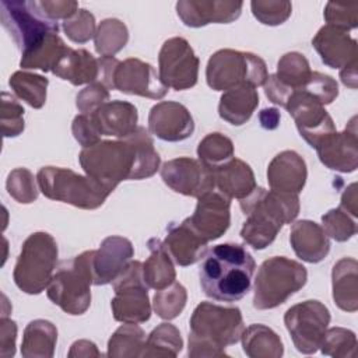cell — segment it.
<instances>
[{
	"mask_svg": "<svg viewBox=\"0 0 358 358\" xmlns=\"http://www.w3.org/2000/svg\"><path fill=\"white\" fill-rule=\"evenodd\" d=\"M161 178L173 192L196 199L215 189L213 169L190 157H179L164 162Z\"/></svg>",
	"mask_w": 358,
	"mask_h": 358,
	"instance_id": "15",
	"label": "cell"
},
{
	"mask_svg": "<svg viewBox=\"0 0 358 358\" xmlns=\"http://www.w3.org/2000/svg\"><path fill=\"white\" fill-rule=\"evenodd\" d=\"M39 190L45 197L71 204L81 210L99 208L116 185L80 175L69 168L43 166L36 173Z\"/></svg>",
	"mask_w": 358,
	"mask_h": 358,
	"instance_id": "5",
	"label": "cell"
},
{
	"mask_svg": "<svg viewBox=\"0 0 358 358\" xmlns=\"http://www.w3.org/2000/svg\"><path fill=\"white\" fill-rule=\"evenodd\" d=\"M115 298L110 301L113 319L122 323H144L151 317L148 287L143 277V263L130 260L113 280Z\"/></svg>",
	"mask_w": 358,
	"mask_h": 358,
	"instance_id": "10",
	"label": "cell"
},
{
	"mask_svg": "<svg viewBox=\"0 0 358 358\" xmlns=\"http://www.w3.org/2000/svg\"><path fill=\"white\" fill-rule=\"evenodd\" d=\"M63 29L70 41L76 43H85L95 36V17L91 11L85 8H78L74 15L63 21Z\"/></svg>",
	"mask_w": 358,
	"mask_h": 358,
	"instance_id": "47",
	"label": "cell"
},
{
	"mask_svg": "<svg viewBox=\"0 0 358 358\" xmlns=\"http://www.w3.org/2000/svg\"><path fill=\"white\" fill-rule=\"evenodd\" d=\"M67 46L57 34H49L39 43L21 53L20 67L25 70L52 71L53 66Z\"/></svg>",
	"mask_w": 358,
	"mask_h": 358,
	"instance_id": "34",
	"label": "cell"
},
{
	"mask_svg": "<svg viewBox=\"0 0 358 358\" xmlns=\"http://www.w3.org/2000/svg\"><path fill=\"white\" fill-rule=\"evenodd\" d=\"M91 256L92 250H85L70 260H63L46 288L48 298L69 315H83L91 305Z\"/></svg>",
	"mask_w": 358,
	"mask_h": 358,
	"instance_id": "6",
	"label": "cell"
},
{
	"mask_svg": "<svg viewBox=\"0 0 358 358\" xmlns=\"http://www.w3.org/2000/svg\"><path fill=\"white\" fill-rule=\"evenodd\" d=\"M71 131H73L74 138L83 148L91 147V145L99 143L101 137H102V134L96 129L91 116L84 115V113H80L73 119Z\"/></svg>",
	"mask_w": 358,
	"mask_h": 358,
	"instance_id": "51",
	"label": "cell"
},
{
	"mask_svg": "<svg viewBox=\"0 0 358 358\" xmlns=\"http://www.w3.org/2000/svg\"><path fill=\"white\" fill-rule=\"evenodd\" d=\"M148 131L159 140L178 143L194 131V120L189 109L175 101H161L148 113Z\"/></svg>",
	"mask_w": 358,
	"mask_h": 358,
	"instance_id": "19",
	"label": "cell"
},
{
	"mask_svg": "<svg viewBox=\"0 0 358 358\" xmlns=\"http://www.w3.org/2000/svg\"><path fill=\"white\" fill-rule=\"evenodd\" d=\"M280 112L278 109L275 108H267V109H263L260 113H259V120H260V126L266 130H273V129H277L278 124H280Z\"/></svg>",
	"mask_w": 358,
	"mask_h": 358,
	"instance_id": "57",
	"label": "cell"
},
{
	"mask_svg": "<svg viewBox=\"0 0 358 358\" xmlns=\"http://www.w3.org/2000/svg\"><path fill=\"white\" fill-rule=\"evenodd\" d=\"M243 329L239 308L201 302L190 317L187 354L192 358L228 357L225 348L241 340Z\"/></svg>",
	"mask_w": 358,
	"mask_h": 358,
	"instance_id": "4",
	"label": "cell"
},
{
	"mask_svg": "<svg viewBox=\"0 0 358 358\" xmlns=\"http://www.w3.org/2000/svg\"><path fill=\"white\" fill-rule=\"evenodd\" d=\"M17 323L7 316H1L0 320V355L3 358L13 357L15 354Z\"/></svg>",
	"mask_w": 358,
	"mask_h": 358,
	"instance_id": "53",
	"label": "cell"
},
{
	"mask_svg": "<svg viewBox=\"0 0 358 358\" xmlns=\"http://www.w3.org/2000/svg\"><path fill=\"white\" fill-rule=\"evenodd\" d=\"M147 246L150 256L143 263V277L148 288L159 291L171 285L176 278L173 260L158 238L148 239Z\"/></svg>",
	"mask_w": 358,
	"mask_h": 358,
	"instance_id": "31",
	"label": "cell"
},
{
	"mask_svg": "<svg viewBox=\"0 0 358 358\" xmlns=\"http://www.w3.org/2000/svg\"><path fill=\"white\" fill-rule=\"evenodd\" d=\"M24 108L8 92H1L0 123L4 137H17L24 131Z\"/></svg>",
	"mask_w": 358,
	"mask_h": 358,
	"instance_id": "46",
	"label": "cell"
},
{
	"mask_svg": "<svg viewBox=\"0 0 358 358\" xmlns=\"http://www.w3.org/2000/svg\"><path fill=\"white\" fill-rule=\"evenodd\" d=\"M340 207L343 210H345L354 218L358 215V197H357V185L355 183H351L343 193Z\"/></svg>",
	"mask_w": 358,
	"mask_h": 358,
	"instance_id": "55",
	"label": "cell"
},
{
	"mask_svg": "<svg viewBox=\"0 0 358 358\" xmlns=\"http://www.w3.org/2000/svg\"><path fill=\"white\" fill-rule=\"evenodd\" d=\"M186 301H187L186 288L180 282L173 281L166 288L155 291L152 308L157 316H159L161 319L172 320L182 313V310L186 306Z\"/></svg>",
	"mask_w": 358,
	"mask_h": 358,
	"instance_id": "41",
	"label": "cell"
},
{
	"mask_svg": "<svg viewBox=\"0 0 358 358\" xmlns=\"http://www.w3.org/2000/svg\"><path fill=\"white\" fill-rule=\"evenodd\" d=\"M246 221L241 238L253 249L262 250L274 242L284 224H291L299 214V197L292 193L256 187L239 200Z\"/></svg>",
	"mask_w": 358,
	"mask_h": 358,
	"instance_id": "3",
	"label": "cell"
},
{
	"mask_svg": "<svg viewBox=\"0 0 358 358\" xmlns=\"http://www.w3.org/2000/svg\"><path fill=\"white\" fill-rule=\"evenodd\" d=\"M85 175L119 185L122 180H140L157 173L161 157L150 131L138 126L131 134L116 140H101L78 154Z\"/></svg>",
	"mask_w": 358,
	"mask_h": 358,
	"instance_id": "1",
	"label": "cell"
},
{
	"mask_svg": "<svg viewBox=\"0 0 358 358\" xmlns=\"http://www.w3.org/2000/svg\"><path fill=\"white\" fill-rule=\"evenodd\" d=\"M241 341L243 352L250 358H280L284 352L280 336L273 329L260 323L243 329Z\"/></svg>",
	"mask_w": 358,
	"mask_h": 358,
	"instance_id": "33",
	"label": "cell"
},
{
	"mask_svg": "<svg viewBox=\"0 0 358 358\" xmlns=\"http://www.w3.org/2000/svg\"><path fill=\"white\" fill-rule=\"evenodd\" d=\"M199 66L200 60L185 38L173 36L162 43L158 55V76L168 88L183 91L194 87Z\"/></svg>",
	"mask_w": 358,
	"mask_h": 358,
	"instance_id": "13",
	"label": "cell"
},
{
	"mask_svg": "<svg viewBox=\"0 0 358 358\" xmlns=\"http://www.w3.org/2000/svg\"><path fill=\"white\" fill-rule=\"evenodd\" d=\"M322 354L334 358H354L357 355V336L344 327H330L320 343Z\"/></svg>",
	"mask_w": 358,
	"mask_h": 358,
	"instance_id": "42",
	"label": "cell"
},
{
	"mask_svg": "<svg viewBox=\"0 0 358 358\" xmlns=\"http://www.w3.org/2000/svg\"><path fill=\"white\" fill-rule=\"evenodd\" d=\"M229 211L231 199L214 189L197 197L194 213L185 221L204 241L211 242L221 238L229 228Z\"/></svg>",
	"mask_w": 358,
	"mask_h": 358,
	"instance_id": "16",
	"label": "cell"
},
{
	"mask_svg": "<svg viewBox=\"0 0 358 358\" xmlns=\"http://www.w3.org/2000/svg\"><path fill=\"white\" fill-rule=\"evenodd\" d=\"M52 73L73 85L92 84L99 77V60L85 49H71L67 46L53 66Z\"/></svg>",
	"mask_w": 358,
	"mask_h": 358,
	"instance_id": "27",
	"label": "cell"
},
{
	"mask_svg": "<svg viewBox=\"0 0 358 358\" xmlns=\"http://www.w3.org/2000/svg\"><path fill=\"white\" fill-rule=\"evenodd\" d=\"M69 357H101L96 345L90 340H78L74 341L70 347Z\"/></svg>",
	"mask_w": 358,
	"mask_h": 358,
	"instance_id": "56",
	"label": "cell"
},
{
	"mask_svg": "<svg viewBox=\"0 0 358 358\" xmlns=\"http://www.w3.org/2000/svg\"><path fill=\"white\" fill-rule=\"evenodd\" d=\"M322 228L326 235L336 242H345L357 234V222L341 207L333 208L322 215Z\"/></svg>",
	"mask_w": 358,
	"mask_h": 358,
	"instance_id": "44",
	"label": "cell"
},
{
	"mask_svg": "<svg viewBox=\"0 0 358 358\" xmlns=\"http://www.w3.org/2000/svg\"><path fill=\"white\" fill-rule=\"evenodd\" d=\"M285 109L295 120L301 137L312 148H315L327 134L336 131L334 122L324 106L303 91H294Z\"/></svg>",
	"mask_w": 358,
	"mask_h": 358,
	"instance_id": "14",
	"label": "cell"
},
{
	"mask_svg": "<svg viewBox=\"0 0 358 358\" xmlns=\"http://www.w3.org/2000/svg\"><path fill=\"white\" fill-rule=\"evenodd\" d=\"M308 280L305 266L296 260L273 256L262 263L253 285V306L274 309L298 292Z\"/></svg>",
	"mask_w": 358,
	"mask_h": 358,
	"instance_id": "7",
	"label": "cell"
},
{
	"mask_svg": "<svg viewBox=\"0 0 358 358\" xmlns=\"http://www.w3.org/2000/svg\"><path fill=\"white\" fill-rule=\"evenodd\" d=\"M242 7V1L180 0L176 3V13L186 27L200 28L208 24H229L239 18Z\"/></svg>",
	"mask_w": 358,
	"mask_h": 358,
	"instance_id": "21",
	"label": "cell"
},
{
	"mask_svg": "<svg viewBox=\"0 0 358 358\" xmlns=\"http://www.w3.org/2000/svg\"><path fill=\"white\" fill-rule=\"evenodd\" d=\"M264 92L268 101H271L275 105H280L285 108L289 96L292 95L294 90L287 87L284 83H281L275 74H270L264 83Z\"/></svg>",
	"mask_w": 358,
	"mask_h": 358,
	"instance_id": "54",
	"label": "cell"
},
{
	"mask_svg": "<svg viewBox=\"0 0 358 358\" xmlns=\"http://www.w3.org/2000/svg\"><path fill=\"white\" fill-rule=\"evenodd\" d=\"M197 157L206 166L215 169L234 158V143L221 133H208L197 145Z\"/></svg>",
	"mask_w": 358,
	"mask_h": 358,
	"instance_id": "39",
	"label": "cell"
},
{
	"mask_svg": "<svg viewBox=\"0 0 358 358\" xmlns=\"http://www.w3.org/2000/svg\"><path fill=\"white\" fill-rule=\"evenodd\" d=\"M289 243L295 255L306 263H319L330 252V241L322 225L301 220L291 225Z\"/></svg>",
	"mask_w": 358,
	"mask_h": 358,
	"instance_id": "26",
	"label": "cell"
},
{
	"mask_svg": "<svg viewBox=\"0 0 358 358\" xmlns=\"http://www.w3.org/2000/svg\"><path fill=\"white\" fill-rule=\"evenodd\" d=\"M57 243L48 232H34L22 243L13 278L25 294L38 295L48 288L57 264Z\"/></svg>",
	"mask_w": 358,
	"mask_h": 358,
	"instance_id": "8",
	"label": "cell"
},
{
	"mask_svg": "<svg viewBox=\"0 0 358 358\" xmlns=\"http://www.w3.org/2000/svg\"><path fill=\"white\" fill-rule=\"evenodd\" d=\"M333 301L344 312L358 309V263L354 257L340 259L331 270Z\"/></svg>",
	"mask_w": 358,
	"mask_h": 358,
	"instance_id": "29",
	"label": "cell"
},
{
	"mask_svg": "<svg viewBox=\"0 0 358 358\" xmlns=\"http://www.w3.org/2000/svg\"><path fill=\"white\" fill-rule=\"evenodd\" d=\"M340 78L345 87L355 90L357 88V62L343 67L340 70Z\"/></svg>",
	"mask_w": 358,
	"mask_h": 358,
	"instance_id": "58",
	"label": "cell"
},
{
	"mask_svg": "<svg viewBox=\"0 0 358 358\" xmlns=\"http://www.w3.org/2000/svg\"><path fill=\"white\" fill-rule=\"evenodd\" d=\"M39 11L52 21L67 20L78 11V3L73 0H43L36 1Z\"/></svg>",
	"mask_w": 358,
	"mask_h": 358,
	"instance_id": "52",
	"label": "cell"
},
{
	"mask_svg": "<svg viewBox=\"0 0 358 358\" xmlns=\"http://www.w3.org/2000/svg\"><path fill=\"white\" fill-rule=\"evenodd\" d=\"M90 116L102 136L123 138L138 127L137 108L127 101H108Z\"/></svg>",
	"mask_w": 358,
	"mask_h": 358,
	"instance_id": "25",
	"label": "cell"
},
{
	"mask_svg": "<svg viewBox=\"0 0 358 358\" xmlns=\"http://www.w3.org/2000/svg\"><path fill=\"white\" fill-rule=\"evenodd\" d=\"M145 344V333L136 323H123L108 341V357L133 358L140 357Z\"/></svg>",
	"mask_w": 358,
	"mask_h": 358,
	"instance_id": "36",
	"label": "cell"
},
{
	"mask_svg": "<svg viewBox=\"0 0 358 358\" xmlns=\"http://www.w3.org/2000/svg\"><path fill=\"white\" fill-rule=\"evenodd\" d=\"M312 46L319 53L322 62L330 69H338L357 62L358 43L350 36L348 31L323 25L312 39Z\"/></svg>",
	"mask_w": 358,
	"mask_h": 358,
	"instance_id": "22",
	"label": "cell"
},
{
	"mask_svg": "<svg viewBox=\"0 0 358 358\" xmlns=\"http://www.w3.org/2000/svg\"><path fill=\"white\" fill-rule=\"evenodd\" d=\"M56 341V326L49 320L35 319L24 330L21 354L25 358H50L53 357Z\"/></svg>",
	"mask_w": 358,
	"mask_h": 358,
	"instance_id": "32",
	"label": "cell"
},
{
	"mask_svg": "<svg viewBox=\"0 0 358 358\" xmlns=\"http://www.w3.org/2000/svg\"><path fill=\"white\" fill-rule=\"evenodd\" d=\"M38 182L32 172L27 168L13 169L6 180V187L8 194L18 203L29 204L38 197Z\"/></svg>",
	"mask_w": 358,
	"mask_h": 358,
	"instance_id": "43",
	"label": "cell"
},
{
	"mask_svg": "<svg viewBox=\"0 0 358 358\" xmlns=\"http://www.w3.org/2000/svg\"><path fill=\"white\" fill-rule=\"evenodd\" d=\"M48 84L46 77L24 70L13 73L8 80L13 92L34 109H41L45 105Z\"/></svg>",
	"mask_w": 358,
	"mask_h": 358,
	"instance_id": "35",
	"label": "cell"
},
{
	"mask_svg": "<svg viewBox=\"0 0 358 358\" xmlns=\"http://www.w3.org/2000/svg\"><path fill=\"white\" fill-rule=\"evenodd\" d=\"M259 106V94L249 85L225 91L218 103V115L222 120L234 126L245 124Z\"/></svg>",
	"mask_w": 358,
	"mask_h": 358,
	"instance_id": "30",
	"label": "cell"
},
{
	"mask_svg": "<svg viewBox=\"0 0 358 358\" xmlns=\"http://www.w3.org/2000/svg\"><path fill=\"white\" fill-rule=\"evenodd\" d=\"M323 17L329 25L350 31L358 25V3L329 1L324 7Z\"/></svg>",
	"mask_w": 358,
	"mask_h": 358,
	"instance_id": "49",
	"label": "cell"
},
{
	"mask_svg": "<svg viewBox=\"0 0 358 358\" xmlns=\"http://www.w3.org/2000/svg\"><path fill=\"white\" fill-rule=\"evenodd\" d=\"M330 319L327 306L316 299L299 302L284 315V323L292 343L302 354H313L319 350Z\"/></svg>",
	"mask_w": 358,
	"mask_h": 358,
	"instance_id": "12",
	"label": "cell"
},
{
	"mask_svg": "<svg viewBox=\"0 0 358 358\" xmlns=\"http://www.w3.org/2000/svg\"><path fill=\"white\" fill-rule=\"evenodd\" d=\"M357 117L354 116L343 131L327 134L316 147L320 162L337 172L350 173L358 166V136Z\"/></svg>",
	"mask_w": 358,
	"mask_h": 358,
	"instance_id": "18",
	"label": "cell"
},
{
	"mask_svg": "<svg viewBox=\"0 0 358 358\" xmlns=\"http://www.w3.org/2000/svg\"><path fill=\"white\" fill-rule=\"evenodd\" d=\"M255 268V259L243 245H215L207 250L200 264L201 289L215 301H239L252 287Z\"/></svg>",
	"mask_w": 358,
	"mask_h": 358,
	"instance_id": "2",
	"label": "cell"
},
{
	"mask_svg": "<svg viewBox=\"0 0 358 358\" xmlns=\"http://www.w3.org/2000/svg\"><path fill=\"white\" fill-rule=\"evenodd\" d=\"M127 27L117 18H106L101 21L94 36L96 53L108 57H113L117 52H120L127 45Z\"/></svg>",
	"mask_w": 358,
	"mask_h": 358,
	"instance_id": "38",
	"label": "cell"
},
{
	"mask_svg": "<svg viewBox=\"0 0 358 358\" xmlns=\"http://www.w3.org/2000/svg\"><path fill=\"white\" fill-rule=\"evenodd\" d=\"M113 90L151 99H162L168 92L155 69L137 57L119 62L113 74Z\"/></svg>",
	"mask_w": 358,
	"mask_h": 358,
	"instance_id": "17",
	"label": "cell"
},
{
	"mask_svg": "<svg viewBox=\"0 0 358 358\" xmlns=\"http://www.w3.org/2000/svg\"><path fill=\"white\" fill-rule=\"evenodd\" d=\"M252 14L263 25H281L285 22L291 13L292 4L289 1H274V0H253L250 1Z\"/></svg>",
	"mask_w": 358,
	"mask_h": 358,
	"instance_id": "45",
	"label": "cell"
},
{
	"mask_svg": "<svg viewBox=\"0 0 358 358\" xmlns=\"http://www.w3.org/2000/svg\"><path fill=\"white\" fill-rule=\"evenodd\" d=\"M299 91L312 95L324 106L331 103L337 98L338 85L333 77L319 71H312L308 81L299 88Z\"/></svg>",
	"mask_w": 358,
	"mask_h": 358,
	"instance_id": "48",
	"label": "cell"
},
{
	"mask_svg": "<svg viewBox=\"0 0 358 358\" xmlns=\"http://www.w3.org/2000/svg\"><path fill=\"white\" fill-rule=\"evenodd\" d=\"M213 175L215 189L229 199L242 200L257 187L249 164L235 157L213 169Z\"/></svg>",
	"mask_w": 358,
	"mask_h": 358,
	"instance_id": "28",
	"label": "cell"
},
{
	"mask_svg": "<svg viewBox=\"0 0 358 358\" xmlns=\"http://www.w3.org/2000/svg\"><path fill=\"white\" fill-rule=\"evenodd\" d=\"M162 243L172 260L176 264L186 267L204 257L208 242L196 234L183 220L180 224L172 222L166 228V236Z\"/></svg>",
	"mask_w": 358,
	"mask_h": 358,
	"instance_id": "24",
	"label": "cell"
},
{
	"mask_svg": "<svg viewBox=\"0 0 358 358\" xmlns=\"http://www.w3.org/2000/svg\"><path fill=\"white\" fill-rule=\"evenodd\" d=\"M182 347L179 330L171 323H161L145 338L140 357H176Z\"/></svg>",
	"mask_w": 358,
	"mask_h": 358,
	"instance_id": "37",
	"label": "cell"
},
{
	"mask_svg": "<svg viewBox=\"0 0 358 358\" xmlns=\"http://www.w3.org/2000/svg\"><path fill=\"white\" fill-rule=\"evenodd\" d=\"M308 169L305 159L292 150L277 154L267 166V180L271 190L298 194L305 187Z\"/></svg>",
	"mask_w": 358,
	"mask_h": 358,
	"instance_id": "23",
	"label": "cell"
},
{
	"mask_svg": "<svg viewBox=\"0 0 358 358\" xmlns=\"http://www.w3.org/2000/svg\"><path fill=\"white\" fill-rule=\"evenodd\" d=\"M134 256V249L127 238L112 235L105 238L96 250H92L91 267L94 285H106L123 271Z\"/></svg>",
	"mask_w": 358,
	"mask_h": 358,
	"instance_id": "20",
	"label": "cell"
},
{
	"mask_svg": "<svg viewBox=\"0 0 358 358\" xmlns=\"http://www.w3.org/2000/svg\"><path fill=\"white\" fill-rule=\"evenodd\" d=\"M312 70L308 59L298 52H288L277 63V78L291 90H299L309 78Z\"/></svg>",
	"mask_w": 358,
	"mask_h": 358,
	"instance_id": "40",
	"label": "cell"
},
{
	"mask_svg": "<svg viewBox=\"0 0 358 358\" xmlns=\"http://www.w3.org/2000/svg\"><path fill=\"white\" fill-rule=\"evenodd\" d=\"M109 101V90L101 83L88 84L76 96V106L84 115L94 113Z\"/></svg>",
	"mask_w": 358,
	"mask_h": 358,
	"instance_id": "50",
	"label": "cell"
},
{
	"mask_svg": "<svg viewBox=\"0 0 358 358\" xmlns=\"http://www.w3.org/2000/svg\"><path fill=\"white\" fill-rule=\"evenodd\" d=\"M268 77L266 62L250 52L220 49L211 55L206 67V80L214 91H229L249 85H264Z\"/></svg>",
	"mask_w": 358,
	"mask_h": 358,
	"instance_id": "9",
	"label": "cell"
},
{
	"mask_svg": "<svg viewBox=\"0 0 358 358\" xmlns=\"http://www.w3.org/2000/svg\"><path fill=\"white\" fill-rule=\"evenodd\" d=\"M0 8L1 25L21 53L39 43L49 34L59 32L57 22L46 18L36 7V1L3 0Z\"/></svg>",
	"mask_w": 358,
	"mask_h": 358,
	"instance_id": "11",
	"label": "cell"
}]
</instances>
